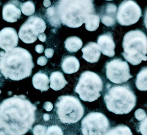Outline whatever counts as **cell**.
<instances>
[{
  "label": "cell",
  "instance_id": "obj_38",
  "mask_svg": "<svg viewBox=\"0 0 147 135\" xmlns=\"http://www.w3.org/2000/svg\"><path fill=\"white\" fill-rule=\"evenodd\" d=\"M0 135H7V134L3 130H0Z\"/></svg>",
  "mask_w": 147,
  "mask_h": 135
},
{
  "label": "cell",
  "instance_id": "obj_17",
  "mask_svg": "<svg viewBox=\"0 0 147 135\" xmlns=\"http://www.w3.org/2000/svg\"><path fill=\"white\" fill-rule=\"evenodd\" d=\"M78 59L73 56H68L64 58L61 64V68L63 71L67 74H71L77 72L80 69Z\"/></svg>",
  "mask_w": 147,
  "mask_h": 135
},
{
  "label": "cell",
  "instance_id": "obj_4",
  "mask_svg": "<svg viewBox=\"0 0 147 135\" xmlns=\"http://www.w3.org/2000/svg\"><path fill=\"white\" fill-rule=\"evenodd\" d=\"M104 99L108 110L117 115L129 113L137 101L136 95L127 86H114L109 88Z\"/></svg>",
  "mask_w": 147,
  "mask_h": 135
},
{
  "label": "cell",
  "instance_id": "obj_13",
  "mask_svg": "<svg viewBox=\"0 0 147 135\" xmlns=\"http://www.w3.org/2000/svg\"><path fill=\"white\" fill-rule=\"evenodd\" d=\"M21 3L16 0H12L6 4L3 9L4 20L8 22H15L21 17V11L19 8Z\"/></svg>",
  "mask_w": 147,
  "mask_h": 135
},
{
  "label": "cell",
  "instance_id": "obj_24",
  "mask_svg": "<svg viewBox=\"0 0 147 135\" xmlns=\"http://www.w3.org/2000/svg\"><path fill=\"white\" fill-rule=\"evenodd\" d=\"M106 135H133V134L129 127L119 125L109 130Z\"/></svg>",
  "mask_w": 147,
  "mask_h": 135
},
{
  "label": "cell",
  "instance_id": "obj_11",
  "mask_svg": "<svg viewBox=\"0 0 147 135\" xmlns=\"http://www.w3.org/2000/svg\"><path fill=\"white\" fill-rule=\"evenodd\" d=\"M141 16L140 7L132 0H125L119 6L117 19L120 25L129 26L137 23Z\"/></svg>",
  "mask_w": 147,
  "mask_h": 135
},
{
  "label": "cell",
  "instance_id": "obj_10",
  "mask_svg": "<svg viewBox=\"0 0 147 135\" xmlns=\"http://www.w3.org/2000/svg\"><path fill=\"white\" fill-rule=\"evenodd\" d=\"M105 68L107 78L114 83L126 82L132 77L129 73L128 63L120 59H113L107 62Z\"/></svg>",
  "mask_w": 147,
  "mask_h": 135
},
{
  "label": "cell",
  "instance_id": "obj_30",
  "mask_svg": "<svg viewBox=\"0 0 147 135\" xmlns=\"http://www.w3.org/2000/svg\"><path fill=\"white\" fill-rule=\"evenodd\" d=\"M47 63V59L45 56H40L37 59V64L40 66H44Z\"/></svg>",
  "mask_w": 147,
  "mask_h": 135
},
{
  "label": "cell",
  "instance_id": "obj_9",
  "mask_svg": "<svg viewBox=\"0 0 147 135\" xmlns=\"http://www.w3.org/2000/svg\"><path fill=\"white\" fill-rule=\"evenodd\" d=\"M46 29V24L42 18L32 16L30 17L21 27L18 36L26 44H32L37 40V36L44 33Z\"/></svg>",
  "mask_w": 147,
  "mask_h": 135
},
{
  "label": "cell",
  "instance_id": "obj_33",
  "mask_svg": "<svg viewBox=\"0 0 147 135\" xmlns=\"http://www.w3.org/2000/svg\"><path fill=\"white\" fill-rule=\"evenodd\" d=\"M35 50V51L37 53L41 54L44 51V46L42 45H36Z\"/></svg>",
  "mask_w": 147,
  "mask_h": 135
},
{
  "label": "cell",
  "instance_id": "obj_5",
  "mask_svg": "<svg viewBox=\"0 0 147 135\" xmlns=\"http://www.w3.org/2000/svg\"><path fill=\"white\" fill-rule=\"evenodd\" d=\"M122 46L124 58L132 65H137L147 60V37L141 31L127 32L124 37Z\"/></svg>",
  "mask_w": 147,
  "mask_h": 135
},
{
  "label": "cell",
  "instance_id": "obj_28",
  "mask_svg": "<svg viewBox=\"0 0 147 135\" xmlns=\"http://www.w3.org/2000/svg\"><path fill=\"white\" fill-rule=\"evenodd\" d=\"M139 131L142 135H147V116L140 123Z\"/></svg>",
  "mask_w": 147,
  "mask_h": 135
},
{
  "label": "cell",
  "instance_id": "obj_35",
  "mask_svg": "<svg viewBox=\"0 0 147 135\" xmlns=\"http://www.w3.org/2000/svg\"><path fill=\"white\" fill-rule=\"evenodd\" d=\"M43 4L44 5V7H45L46 8H48L50 7L51 4V3L50 1V0H44Z\"/></svg>",
  "mask_w": 147,
  "mask_h": 135
},
{
  "label": "cell",
  "instance_id": "obj_16",
  "mask_svg": "<svg viewBox=\"0 0 147 135\" xmlns=\"http://www.w3.org/2000/svg\"><path fill=\"white\" fill-rule=\"evenodd\" d=\"M117 7L113 4H108L102 10L101 22L107 27H112L115 24Z\"/></svg>",
  "mask_w": 147,
  "mask_h": 135
},
{
  "label": "cell",
  "instance_id": "obj_15",
  "mask_svg": "<svg viewBox=\"0 0 147 135\" xmlns=\"http://www.w3.org/2000/svg\"><path fill=\"white\" fill-rule=\"evenodd\" d=\"M82 58L88 62L95 63L99 60L101 51L99 46L95 42H90L82 49Z\"/></svg>",
  "mask_w": 147,
  "mask_h": 135
},
{
  "label": "cell",
  "instance_id": "obj_1",
  "mask_svg": "<svg viewBox=\"0 0 147 135\" xmlns=\"http://www.w3.org/2000/svg\"><path fill=\"white\" fill-rule=\"evenodd\" d=\"M36 107L24 95H14L0 103V129L8 135H24L35 121Z\"/></svg>",
  "mask_w": 147,
  "mask_h": 135
},
{
  "label": "cell",
  "instance_id": "obj_34",
  "mask_svg": "<svg viewBox=\"0 0 147 135\" xmlns=\"http://www.w3.org/2000/svg\"><path fill=\"white\" fill-rule=\"evenodd\" d=\"M38 38L39 40L41 41V42H45L46 41V39H47V36L44 33H42L39 36H38Z\"/></svg>",
  "mask_w": 147,
  "mask_h": 135
},
{
  "label": "cell",
  "instance_id": "obj_7",
  "mask_svg": "<svg viewBox=\"0 0 147 135\" xmlns=\"http://www.w3.org/2000/svg\"><path fill=\"white\" fill-rule=\"evenodd\" d=\"M57 114L63 124H75L83 116L84 109L77 97L61 96L55 104Z\"/></svg>",
  "mask_w": 147,
  "mask_h": 135
},
{
  "label": "cell",
  "instance_id": "obj_23",
  "mask_svg": "<svg viewBox=\"0 0 147 135\" xmlns=\"http://www.w3.org/2000/svg\"><path fill=\"white\" fill-rule=\"evenodd\" d=\"M85 28L89 31L96 30L100 25V17L96 14L90 15L85 21Z\"/></svg>",
  "mask_w": 147,
  "mask_h": 135
},
{
  "label": "cell",
  "instance_id": "obj_29",
  "mask_svg": "<svg viewBox=\"0 0 147 135\" xmlns=\"http://www.w3.org/2000/svg\"><path fill=\"white\" fill-rule=\"evenodd\" d=\"M135 117L138 120L142 121L146 117V114L144 111V110L142 109H138L135 112Z\"/></svg>",
  "mask_w": 147,
  "mask_h": 135
},
{
  "label": "cell",
  "instance_id": "obj_18",
  "mask_svg": "<svg viewBox=\"0 0 147 135\" xmlns=\"http://www.w3.org/2000/svg\"><path fill=\"white\" fill-rule=\"evenodd\" d=\"M50 79L44 73L38 72L32 77V84L34 87L41 92L47 91L49 89Z\"/></svg>",
  "mask_w": 147,
  "mask_h": 135
},
{
  "label": "cell",
  "instance_id": "obj_19",
  "mask_svg": "<svg viewBox=\"0 0 147 135\" xmlns=\"http://www.w3.org/2000/svg\"><path fill=\"white\" fill-rule=\"evenodd\" d=\"M50 88L54 91H59L64 88L67 84L64 75L59 71L53 72L50 78Z\"/></svg>",
  "mask_w": 147,
  "mask_h": 135
},
{
  "label": "cell",
  "instance_id": "obj_12",
  "mask_svg": "<svg viewBox=\"0 0 147 135\" xmlns=\"http://www.w3.org/2000/svg\"><path fill=\"white\" fill-rule=\"evenodd\" d=\"M18 42L17 31L13 28L6 27L0 31V48L5 51L13 50Z\"/></svg>",
  "mask_w": 147,
  "mask_h": 135
},
{
  "label": "cell",
  "instance_id": "obj_40",
  "mask_svg": "<svg viewBox=\"0 0 147 135\" xmlns=\"http://www.w3.org/2000/svg\"><path fill=\"white\" fill-rule=\"evenodd\" d=\"M1 93V90H0V93Z\"/></svg>",
  "mask_w": 147,
  "mask_h": 135
},
{
  "label": "cell",
  "instance_id": "obj_32",
  "mask_svg": "<svg viewBox=\"0 0 147 135\" xmlns=\"http://www.w3.org/2000/svg\"><path fill=\"white\" fill-rule=\"evenodd\" d=\"M54 51L51 48H47L45 50V55L48 58H51L54 55Z\"/></svg>",
  "mask_w": 147,
  "mask_h": 135
},
{
  "label": "cell",
  "instance_id": "obj_26",
  "mask_svg": "<svg viewBox=\"0 0 147 135\" xmlns=\"http://www.w3.org/2000/svg\"><path fill=\"white\" fill-rule=\"evenodd\" d=\"M45 135H64L63 132L58 126L53 125L48 127Z\"/></svg>",
  "mask_w": 147,
  "mask_h": 135
},
{
  "label": "cell",
  "instance_id": "obj_39",
  "mask_svg": "<svg viewBox=\"0 0 147 135\" xmlns=\"http://www.w3.org/2000/svg\"><path fill=\"white\" fill-rule=\"evenodd\" d=\"M107 1H112V0H107Z\"/></svg>",
  "mask_w": 147,
  "mask_h": 135
},
{
  "label": "cell",
  "instance_id": "obj_8",
  "mask_svg": "<svg viewBox=\"0 0 147 135\" xmlns=\"http://www.w3.org/2000/svg\"><path fill=\"white\" fill-rule=\"evenodd\" d=\"M109 128L108 119L100 112H91L81 122L82 135H106Z\"/></svg>",
  "mask_w": 147,
  "mask_h": 135
},
{
  "label": "cell",
  "instance_id": "obj_2",
  "mask_svg": "<svg viewBox=\"0 0 147 135\" xmlns=\"http://www.w3.org/2000/svg\"><path fill=\"white\" fill-rule=\"evenodd\" d=\"M34 66L31 54L26 49L17 47L0 52V72L6 78L20 81L31 75Z\"/></svg>",
  "mask_w": 147,
  "mask_h": 135
},
{
  "label": "cell",
  "instance_id": "obj_20",
  "mask_svg": "<svg viewBox=\"0 0 147 135\" xmlns=\"http://www.w3.org/2000/svg\"><path fill=\"white\" fill-rule=\"evenodd\" d=\"M82 46V40L77 36H71L65 41L66 50L70 52H77Z\"/></svg>",
  "mask_w": 147,
  "mask_h": 135
},
{
  "label": "cell",
  "instance_id": "obj_22",
  "mask_svg": "<svg viewBox=\"0 0 147 135\" xmlns=\"http://www.w3.org/2000/svg\"><path fill=\"white\" fill-rule=\"evenodd\" d=\"M47 18L52 26L58 27L61 24V21L59 18L57 8L52 6L47 9Z\"/></svg>",
  "mask_w": 147,
  "mask_h": 135
},
{
  "label": "cell",
  "instance_id": "obj_27",
  "mask_svg": "<svg viewBox=\"0 0 147 135\" xmlns=\"http://www.w3.org/2000/svg\"><path fill=\"white\" fill-rule=\"evenodd\" d=\"M46 127L41 125H37L34 126L32 133L34 135H45Z\"/></svg>",
  "mask_w": 147,
  "mask_h": 135
},
{
  "label": "cell",
  "instance_id": "obj_14",
  "mask_svg": "<svg viewBox=\"0 0 147 135\" xmlns=\"http://www.w3.org/2000/svg\"><path fill=\"white\" fill-rule=\"evenodd\" d=\"M97 42L100 51L104 55L109 57H113L115 55V45L111 35L105 34L100 36Z\"/></svg>",
  "mask_w": 147,
  "mask_h": 135
},
{
  "label": "cell",
  "instance_id": "obj_3",
  "mask_svg": "<svg viewBox=\"0 0 147 135\" xmlns=\"http://www.w3.org/2000/svg\"><path fill=\"white\" fill-rule=\"evenodd\" d=\"M57 9L61 23L70 28L81 27L95 12L92 0H59Z\"/></svg>",
  "mask_w": 147,
  "mask_h": 135
},
{
  "label": "cell",
  "instance_id": "obj_25",
  "mask_svg": "<svg viewBox=\"0 0 147 135\" xmlns=\"http://www.w3.org/2000/svg\"><path fill=\"white\" fill-rule=\"evenodd\" d=\"M21 12L27 16H30L35 13V5L34 3L28 1L26 3H24L21 5Z\"/></svg>",
  "mask_w": 147,
  "mask_h": 135
},
{
  "label": "cell",
  "instance_id": "obj_31",
  "mask_svg": "<svg viewBox=\"0 0 147 135\" xmlns=\"http://www.w3.org/2000/svg\"><path fill=\"white\" fill-rule=\"evenodd\" d=\"M43 107H44V109L45 110H47V111L50 112V111H51V110H52L53 109V105L50 102H46L44 104Z\"/></svg>",
  "mask_w": 147,
  "mask_h": 135
},
{
  "label": "cell",
  "instance_id": "obj_37",
  "mask_svg": "<svg viewBox=\"0 0 147 135\" xmlns=\"http://www.w3.org/2000/svg\"><path fill=\"white\" fill-rule=\"evenodd\" d=\"M49 119H50V115H48V114H45L44 115V120L47 121V120H49Z\"/></svg>",
  "mask_w": 147,
  "mask_h": 135
},
{
  "label": "cell",
  "instance_id": "obj_36",
  "mask_svg": "<svg viewBox=\"0 0 147 135\" xmlns=\"http://www.w3.org/2000/svg\"><path fill=\"white\" fill-rule=\"evenodd\" d=\"M144 24H145V27L147 30V10L146 11V13L145 14V17H144Z\"/></svg>",
  "mask_w": 147,
  "mask_h": 135
},
{
  "label": "cell",
  "instance_id": "obj_6",
  "mask_svg": "<svg viewBox=\"0 0 147 135\" xmlns=\"http://www.w3.org/2000/svg\"><path fill=\"white\" fill-rule=\"evenodd\" d=\"M102 89L100 77L93 72L85 71L81 74L75 92L79 94L81 100L91 102L98 99Z\"/></svg>",
  "mask_w": 147,
  "mask_h": 135
},
{
  "label": "cell",
  "instance_id": "obj_21",
  "mask_svg": "<svg viewBox=\"0 0 147 135\" xmlns=\"http://www.w3.org/2000/svg\"><path fill=\"white\" fill-rule=\"evenodd\" d=\"M136 87L141 91H147V68H143L137 76Z\"/></svg>",
  "mask_w": 147,
  "mask_h": 135
}]
</instances>
